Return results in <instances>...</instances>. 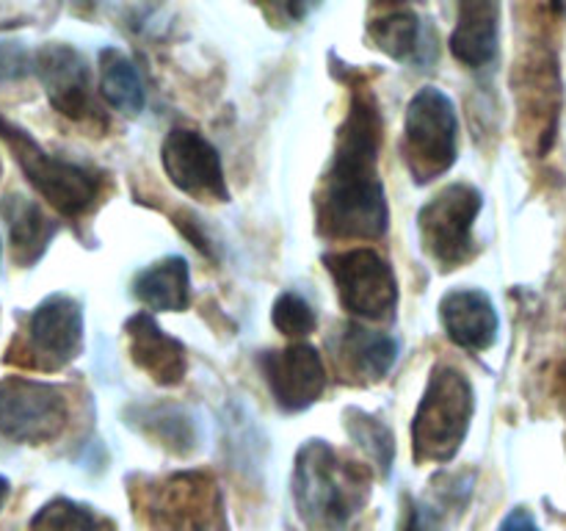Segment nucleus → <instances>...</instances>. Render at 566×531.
Here are the masks:
<instances>
[{"label":"nucleus","instance_id":"19","mask_svg":"<svg viewBox=\"0 0 566 531\" xmlns=\"http://www.w3.org/2000/svg\"><path fill=\"white\" fill-rule=\"evenodd\" d=\"M0 214H3L6 225H9L11 236V252L20 266H33L48 249L50 238L55 236V225L42 214L36 202H31L28 197L20 194H11L0 205Z\"/></svg>","mask_w":566,"mask_h":531},{"label":"nucleus","instance_id":"10","mask_svg":"<svg viewBox=\"0 0 566 531\" xmlns=\"http://www.w3.org/2000/svg\"><path fill=\"white\" fill-rule=\"evenodd\" d=\"M160 160H164V171L169 175V180L188 197L202 199V202L230 199L219 149L202 133L188 131V127L169 131L164 147H160Z\"/></svg>","mask_w":566,"mask_h":531},{"label":"nucleus","instance_id":"22","mask_svg":"<svg viewBox=\"0 0 566 531\" xmlns=\"http://www.w3.org/2000/svg\"><path fill=\"white\" fill-rule=\"evenodd\" d=\"M28 531H116V525L86 503L53 498L33 514Z\"/></svg>","mask_w":566,"mask_h":531},{"label":"nucleus","instance_id":"23","mask_svg":"<svg viewBox=\"0 0 566 531\" xmlns=\"http://www.w3.org/2000/svg\"><path fill=\"white\" fill-rule=\"evenodd\" d=\"M346 431L374 459L381 476H390L392 459H396V437H392L390 426L381 418H376V415L365 413V409L352 407L346 413Z\"/></svg>","mask_w":566,"mask_h":531},{"label":"nucleus","instance_id":"1","mask_svg":"<svg viewBox=\"0 0 566 531\" xmlns=\"http://www.w3.org/2000/svg\"><path fill=\"white\" fill-rule=\"evenodd\" d=\"M379 105L374 94L354 92L352 108L337 133L332 166L315 197L321 236L374 241L387 232L390 210L379 177Z\"/></svg>","mask_w":566,"mask_h":531},{"label":"nucleus","instance_id":"30","mask_svg":"<svg viewBox=\"0 0 566 531\" xmlns=\"http://www.w3.org/2000/svg\"><path fill=\"white\" fill-rule=\"evenodd\" d=\"M553 3V11H556V14H566V0H551Z\"/></svg>","mask_w":566,"mask_h":531},{"label":"nucleus","instance_id":"29","mask_svg":"<svg viewBox=\"0 0 566 531\" xmlns=\"http://www.w3.org/2000/svg\"><path fill=\"white\" fill-rule=\"evenodd\" d=\"M9 490H11L9 479H6V476H0V509H3L6 498H9Z\"/></svg>","mask_w":566,"mask_h":531},{"label":"nucleus","instance_id":"3","mask_svg":"<svg viewBox=\"0 0 566 531\" xmlns=\"http://www.w3.org/2000/svg\"><path fill=\"white\" fill-rule=\"evenodd\" d=\"M475 398L468 376L453 365H434L412 420V454L418 462H451L468 437Z\"/></svg>","mask_w":566,"mask_h":531},{"label":"nucleus","instance_id":"13","mask_svg":"<svg viewBox=\"0 0 566 531\" xmlns=\"http://www.w3.org/2000/svg\"><path fill=\"white\" fill-rule=\"evenodd\" d=\"M33 70L59 114L70 119H86L92 114V75L86 59L72 44H44Z\"/></svg>","mask_w":566,"mask_h":531},{"label":"nucleus","instance_id":"2","mask_svg":"<svg viewBox=\"0 0 566 531\" xmlns=\"http://www.w3.org/2000/svg\"><path fill=\"white\" fill-rule=\"evenodd\" d=\"M293 498L310 531H346L370 498V473L329 442L307 440L296 454Z\"/></svg>","mask_w":566,"mask_h":531},{"label":"nucleus","instance_id":"26","mask_svg":"<svg viewBox=\"0 0 566 531\" xmlns=\"http://www.w3.org/2000/svg\"><path fill=\"white\" fill-rule=\"evenodd\" d=\"M442 529V512H437L434 503L415 501L407 512V523L403 531H440Z\"/></svg>","mask_w":566,"mask_h":531},{"label":"nucleus","instance_id":"5","mask_svg":"<svg viewBox=\"0 0 566 531\" xmlns=\"http://www.w3.org/2000/svg\"><path fill=\"white\" fill-rule=\"evenodd\" d=\"M0 138L11 147L17 164L25 171L31 186L59 214L75 219V216H83L86 210H92L97 205L99 191H103V180H99L97 171L44 153L22 127L9 125L3 119H0Z\"/></svg>","mask_w":566,"mask_h":531},{"label":"nucleus","instance_id":"11","mask_svg":"<svg viewBox=\"0 0 566 531\" xmlns=\"http://www.w3.org/2000/svg\"><path fill=\"white\" fill-rule=\"evenodd\" d=\"M28 348L33 365L44 371L64 368L83 348V308L66 293H50L28 315Z\"/></svg>","mask_w":566,"mask_h":531},{"label":"nucleus","instance_id":"24","mask_svg":"<svg viewBox=\"0 0 566 531\" xmlns=\"http://www.w3.org/2000/svg\"><path fill=\"white\" fill-rule=\"evenodd\" d=\"M271 321L287 337H307L318 326V315H315L313 304L296 291H285L276 296L274 310H271Z\"/></svg>","mask_w":566,"mask_h":531},{"label":"nucleus","instance_id":"15","mask_svg":"<svg viewBox=\"0 0 566 531\" xmlns=\"http://www.w3.org/2000/svg\"><path fill=\"white\" fill-rule=\"evenodd\" d=\"M127 352H130L133 363L153 376L158 385H180L182 376L188 371L186 348L177 337L166 335L158 326V321L149 313H136L125 324Z\"/></svg>","mask_w":566,"mask_h":531},{"label":"nucleus","instance_id":"14","mask_svg":"<svg viewBox=\"0 0 566 531\" xmlns=\"http://www.w3.org/2000/svg\"><path fill=\"white\" fill-rule=\"evenodd\" d=\"M503 0H457V28L451 33V53L470 70L492 64L501 48Z\"/></svg>","mask_w":566,"mask_h":531},{"label":"nucleus","instance_id":"20","mask_svg":"<svg viewBox=\"0 0 566 531\" xmlns=\"http://www.w3.org/2000/svg\"><path fill=\"white\" fill-rule=\"evenodd\" d=\"M99 88L111 108H116L119 114L136 116L147 103L142 72L133 64L130 55L122 53L119 48L99 50Z\"/></svg>","mask_w":566,"mask_h":531},{"label":"nucleus","instance_id":"27","mask_svg":"<svg viewBox=\"0 0 566 531\" xmlns=\"http://www.w3.org/2000/svg\"><path fill=\"white\" fill-rule=\"evenodd\" d=\"M269 3L274 6V11L282 17V20L302 22L307 20V17L313 14L324 0H269Z\"/></svg>","mask_w":566,"mask_h":531},{"label":"nucleus","instance_id":"21","mask_svg":"<svg viewBox=\"0 0 566 531\" xmlns=\"http://www.w3.org/2000/svg\"><path fill=\"white\" fill-rule=\"evenodd\" d=\"M368 33L381 53L396 61H407V64L420 61V50L426 48L423 28L415 11H392V14L379 17L370 22Z\"/></svg>","mask_w":566,"mask_h":531},{"label":"nucleus","instance_id":"17","mask_svg":"<svg viewBox=\"0 0 566 531\" xmlns=\"http://www.w3.org/2000/svg\"><path fill=\"white\" fill-rule=\"evenodd\" d=\"M398 357V343L385 332L363 324H346L335 341V360L346 379L379 382L390 374Z\"/></svg>","mask_w":566,"mask_h":531},{"label":"nucleus","instance_id":"31","mask_svg":"<svg viewBox=\"0 0 566 531\" xmlns=\"http://www.w3.org/2000/svg\"><path fill=\"white\" fill-rule=\"evenodd\" d=\"M379 3H403V0H379Z\"/></svg>","mask_w":566,"mask_h":531},{"label":"nucleus","instance_id":"4","mask_svg":"<svg viewBox=\"0 0 566 531\" xmlns=\"http://www.w3.org/2000/svg\"><path fill=\"white\" fill-rule=\"evenodd\" d=\"M403 164L415 183H431L446 175L459 155L457 105L442 88L423 86L403 116Z\"/></svg>","mask_w":566,"mask_h":531},{"label":"nucleus","instance_id":"25","mask_svg":"<svg viewBox=\"0 0 566 531\" xmlns=\"http://www.w3.org/2000/svg\"><path fill=\"white\" fill-rule=\"evenodd\" d=\"M149 426L160 429V440L166 442L175 451H188L193 446L191 442V424H188L186 415H180L177 409H160V413H149Z\"/></svg>","mask_w":566,"mask_h":531},{"label":"nucleus","instance_id":"18","mask_svg":"<svg viewBox=\"0 0 566 531\" xmlns=\"http://www.w3.org/2000/svg\"><path fill=\"white\" fill-rule=\"evenodd\" d=\"M133 296L149 310L182 313L191 304V269L180 254L158 260L133 277Z\"/></svg>","mask_w":566,"mask_h":531},{"label":"nucleus","instance_id":"6","mask_svg":"<svg viewBox=\"0 0 566 531\" xmlns=\"http://www.w3.org/2000/svg\"><path fill=\"white\" fill-rule=\"evenodd\" d=\"M481 205L484 199L479 188L470 183H451L420 208V243L442 271L459 269L475 254L473 227Z\"/></svg>","mask_w":566,"mask_h":531},{"label":"nucleus","instance_id":"8","mask_svg":"<svg viewBox=\"0 0 566 531\" xmlns=\"http://www.w3.org/2000/svg\"><path fill=\"white\" fill-rule=\"evenodd\" d=\"M324 266L332 274L340 304L352 315L365 321L392 319L398 304V282L392 266L368 247L343 249L324 254Z\"/></svg>","mask_w":566,"mask_h":531},{"label":"nucleus","instance_id":"16","mask_svg":"<svg viewBox=\"0 0 566 531\" xmlns=\"http://www.w3.org/2000/svg\"><path fill=\"white\" fill-rule=\"evenodd\" d=\"M440 321L448 337L468 352H486L497 337V310L479 288H453L440 302Z\"/></svg>","mask_w":566,"mask_h":531},{"label":"nucleus","instance_id":"9","mask_svg":"<svg viewBox=\"0 0 566 531\" xmlns=\"http://www.w3.org/2000/svg\"><path fill=\"white\" fill-rule=\"evenodd\" d=\"M70 418L64 393L55 385L25 376L0 382V435L14 442H48L61 435Z\"/></svg>","mask_w":566,"mask_h":531},{"label":"nucleus","instance_id":"7","mask_svg":"<svg viewBox=\"0 0 566 531\" xmlns=\"http://www.w3.org/2000/svg\"><path fill=\"white\" fill-rule=\"evenodd\" d=\"M147 523L153 531H227L219 485L205 473H175L147 487Z\"/></svg>","mask_w":566,"mask_h":531},{"label":"nucleus","instance_id":"32","mask_svg":"<svg viewBox=\"0 0 566 531\" xmlns=\"http://www.w3.org/2000/svg\"><path fill=\"white\" fill-rule=\"evenodd\" d=\"M0 171H3V166H0Z\"/></svg>","mask_w":566,"mask_h":531},{"label":"nucleus","instance_id":"28","mask_svg":"<svg viewBox=\"0 0 566 531\" xmlns=\"http://www.w3.org/2000/svg\"><path fill=\"white\" fill-rule=\"evenodd\" d=\"M497 531H542V529L539 523H536L534 514H531V509L514 507L512 512L503 518V523L497 525Z\"/></svg>","mask_w":566,"mask_h":531},{"label":"nucleus","instance_id":"12","mask_svg":"<svg viewBox=\"0 0 566 531\" xmlns=\"http://www.w3.org/2000/svg\"><path fill=\"white\" fill-rule=\"evenodd\" d=\"M269 391L276 407L285 413H302L313 407L326 391V365L318 348L310 343H293L287 348H274L258 357Z\"/></svg>","mask_w":566,"mask_h":531}]
</instances>
